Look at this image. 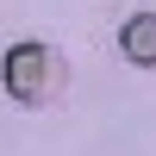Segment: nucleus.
<instances>
[{"label":"nucleus","instance_id":"nucleus-1","mask_svg":"<svg viewBox=\"0 0 156 156\" xmlns=\"http://www.w3.org/2000/svg\"><path fill=\"white\" fill-rule=\"evenodd\" d=\"M0 81H6V94L19 106H50L69 87V69H62V56L50 44H12L6 62H0Z\"/></svg>","mask_w":156,"mask_h":156},{"label":"nucleus","instance_id":"nucleus-2","mask_svg":"<svg viewBox=\"0 0 156 156\" xmlns=\"http://www.w3.org/2000/svg\"><path fill=\"white\" fill-rule=\"evenodd\" d=\"M119 44H125V56H131V62L156 69V12H131L125 31H119Z\"/></svg>","mask_w":156,"mask_h":156}]
</instances>
